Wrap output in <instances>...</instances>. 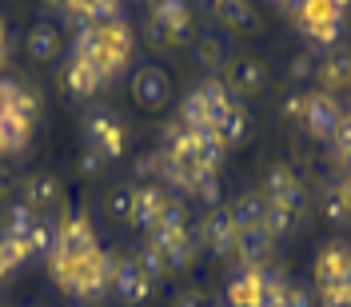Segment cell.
<instances>
[{"instance_id": "6da1fadb", "label": "cell", "mask_w": 351, "mask_h": 307, "mask_svg": "<svg viewBox=\"0 0 351 307\" xmlns=\"http://www.w3.org/2000/svg\"><path fill=\"white\" fill-rule=\"evenodd\" d=\"M88 148H96L104 160H120L124 156V124L108 108L88 112Z\"/></svg>"}, {"instance_id": "7a4b0ae2", "label": "cell", "mask_w": 351, "mask_h": 307, "mask_svg": "<svg viewBox=\"0 0 351 307\" xmlns=\"http://www.w3.org/2000/svg\"><path fill=\"white\" fill-rule=\"evenodd\" d=\"M100 251V243H96V232H92V223L84 216H72L60 223V243H56V256L68 263H84L92 260Z\"/></svg>"}, {"instance_id": "3957f363", "label": "cell", "mask_w": 351, "mask_h": 307, "mask_svg": "<svg viewBox=\"0 0 351 307\" xmlns=\"http://www.w3.org/2000/svg\"><path fill=\"white\" fill-rule=\"evenodd\" d=\"M112 291L124 307H140L148 295H152V280L140 271L136 256H120L116 260V280H112Z\"/></svg>"}, {"instance_id": "277c9868", "label": "cell", "mask_w": 351, "mask_h": 307, "mask_svg": "<svg viewBox=\"0 0 351 307\" xmlns=\"http://www.w3.org/2000/svg\"><path fill=\"white\" fill-rule=\"evenodd\" d=\"M343 124V108L339 100L328 96V92H315L307 96V112H304V128L315 136V140H335V132Z\"/></svg>"}, {"instance_id": "5b68a950", "label": "cell", "mask_w": 351, "mask_h": 307, "mask_svg": "<svg viewBox=\"0 0 351 307\" xmlns=\"http://www.w3.org/2000/svg\"><path fill=\"white\" fill-rule=\"evenodd\" d=\"M196 232H199V243H204L212 256H232V251H236V236H240V228H236V219H232L228 208L208 212Z\"/></svg>"}, {"instance_id": "8992f818", "label": "cell", "mask_w": 351, "mask_h": 307, "mask_svg": "<svg viewBox=\"0 0 351 307\" xmlns=\"http://www.w3.org/2000/svg\"><path fill=\"white\" fill-rule=\"evenodd\" d=\"M315 284H319V291L351 284V247L348 243H328L315 256Z\"/></svg>"}, {"instance_id": "52a82bcc", "label": "cell", "mask_w": 351, "mask_h": 307, "mask_svg": "<svg viewBox=\"0 0 351 307\" xmlns=\"http://www.w3.org/2000/svg\"><path fill=\"white\" fill-rule=\"evenodd\" d=\"M132 96H136V104L148 112H160L168 100H172V84H168V76H164V68H140L136 72V80H132Z\"/></svg>"}, {"instance_id": "ba28073f", "label": "cell", "mask_w": 351, "mask_h": 307, "mask_svg": "<svg viewBox=\"0 0 351 307\" xmlns=\"http://www.w3.org/2000/svg\"><path fill=\"white\" fill-rule=\"evenodd\" d=\"M168 199H172V196H168L160 184H144V188H136V204H132V219H128V223H136L140 232H152Z\"/></svg>"}, {"instance_id": "9c48e42d", "label": "cell", "mask_w": 351, "mask_h": 307, "mask_svg": "<svg viewBox=\"0 0 351 307\" xmlns=\"http://www.w3.org/2000/svg\"><path fill=\"white\" fill-rule=\"evenodd\" d=\"M263 304V275L260 267H240L228 284V307H260Z\"/></svg>"}, {"instance_id": "30bf717a", "label": "cell", "mask_w": 351, "mask_h": 307, "mask_svg": "<svg viewBox=\"0 0 351 307\" xmlns=\"http://www.w3.org/2000/svg\"><path fill=\"white\" fill-rule=\"evenodd\" d=\"M271 236H267V228H243L240 236H236V256H240L243 267H260L267 256H271Z\"/></svg>"}, {"instance_id": "8fae6325", "label": "cell", "mask_w": 351, "mask_h": 307, "mask_svg": "<svg viewBox=\"0 0 351 307\" xmlns=\"http://www.w3.org/2000/svg\"><path fill=\"white\" fill-rule=\"evenodd\" d=\"M32 223H36V212L24 199H8L0 208V236H8V240H28Z\"/></svg>"}, {"instance_id": "7c38bea8", "label": "cell", "mask_w": 351, "mask_h": 307, "mask_svg": "<svg viewBox=\"0 0 351 307\" xmlns=\"http://www.w3.org/2000/svg\"><path fill=\"white\" fill-rule=\"evenodd\" d=\"M56 196H60V180L52 172H36L24 180V204L32 208V212H48L52 204H56Z\"/></svg>"}, {"instance_id": "4fadbf2b", "label": "cell", "mask_w": 351, "mask_h": 307, "mask_svg": "<svg viewBox=\"0 0 351 307\" xmlns=\"http://www.w3.org/2000/svg\"><path fill=\"white\" fill-rule=\"evenodd\" d=\"M60 243V223L48 216H36L32 232H28V260H52Z\"/></svg>"}, {"instance_id": "5bb4252c", "label": "cell", "mask_w": 351, "mask_h": 307, "mask_svg": "<svg viewBox=\"0 0 351 307\" xmlns=\"http://www.w3.org/2000/svg\"><path fill=\"white\" fill-rule=\"evenodd\" d=\"M263 80H267V72H263V64L252 60V56H240V60H232V68H228V84H232V92H240V96L260 92Z\"/></svg>"}, {"instance_id": "9a60e30c", "label": "cell", "mask_w": 351, "mask_h": 307, "mask_svg": "<svg viewBox=\"0 0 351 307\" xmlns=\"http://www.w3.org/2000/svg\"><path fill=\"white\" fill-rule=\"evenodd\" d=\"M104 84H108V80L88 64V60H76V56H72V64L64 68V88L72 96H96Z\"/></svg>"}, {"instance_id": "2e32d148", "label": "cell", "mask_w": 351, "mask_h": 307, "mask_svg": "<svg viewBox=\"0 0 351 307\" xmlns=\"http://www.w3.org/2000/svg\"><path fill=\"white\" fill-rule=\"evenodd\" d=\"M315 76H319V84L328 88V96L335 88L351 84V52H331V56H324L319 68H315Z\"/></svg>"}, {"instance_id": "e0dca14e", "label": "cell", "mask_w": 351, "mask_h": 307, "mask_svg": "<svg viewBox=\"0 0 351 307\" xmlns=\"http://www.w3.org/2000/svg\"><path fill=\"white\" fill-rule=\"evenodd\" d=\"M24 48H28V56H32L36 64H48V60L60 52V32H56L52 24H32V32H28Z\"/></svg>"}, {"instance_id": "ac0fdd59", "label": "cell", "mask_w": 351, "mask_h": 307, "mask_svg": "<svg viewBox=\"0 0 351 307\" xmlns=\"http://www.w3.org/2000/svg\"><path fill=\"white\" fill-rule=\"evenodd\" d=\"M156 21L176 36V44L188 40V0H156Z\"/></svg>"}, {"instance_id": "d6986e66", "label": "cell", "mask_w": 351, "mask_h": 307, "mask_svg": "<svg viewBox=\"0 0 351 307\" xmlns=\"http://www.w3.org/2000/svg\"><path fill=\"white\" fill-rule=\"evenodd\" d=\"M196 92L204 96V104H208V120H212V128H216V124H219V120H223L232 108H236V100H232V88H223L219 80H212V76H208V80L196 88Z\"/></svg>"}, {"instance_id": "ffe728a7", "label": "cell", "mask_w": 351, "mask_h": 307, "mask_svg": "<svg viewBox=\"0 0 351 307\" xmlns=\"http://www.w3.org/2000/svg\"><path fill=\"white\" fill-rule=\"evenodd\" d=\"M28 128H32V124H24L21 116L4 112V116H0V156L24 152V144H28Z\"/></svg>"}, {"instance_id": "44dd1931", "label": "cell", "mask_w": 351, "mask_h": 307, "mask_svg": "<svg viewBox=\"0 0 351 307\" xmlns=\"http://www.w3.org/2000/svg\"><path fill=\"white\" fill-rule=\"evenodd\" d=\"M228 212H232V219H236V228H240V232H243V228H263V216H267V196H256V192H252V196H240Z\"/></svg>"}, {"instance_id": "7402d4cb", "label": "cell", "mask_w": 351, "mask_h": 307, "mask_svg": "<svg viewBox=\"0 0 351 307\" xmlns=\"http://www.w3.org/2000/svg\"><path fill=\"white\" fill-rule=\"evenodd\" d=\"M228 40L223 36H196L192 40V60H196L199 68H219L223 60H228Z\"/></svg>"}, {"instance_id": "603a6c76", "label": "cell", "mask_w": 351, "mask_h": 307, "mask_svg": "<svg viewBox=\"0 0 351 307\" xmlns=\"http://www.w3.org/2000/svg\"><path fill=\"white\" fill-rule=\"evenodd\" d=\"M196 136V164L204 168V172H216L219 168V160H223V144H219V136L216 128H204V132H192Z\"/></svg>"}, {"instance_id": "cb8c5ba5", "label": "cell", "mask_w": 351, "mask_h": 307, "mask_svg": "<svg viewBox=\"0 0 351 307\" xmlns=\"http://www.w3.org/2000/svg\"><path fill=\"white\" fill-rule=\"evenodd\" d=\"M216 136H219V144H223V148H240L243 140H247V112L236 104V108L216 124Z\"/></svg>"}, {"instance_id": "d4e9b609", "label": "cell", "mask_w": 351, "mask_h": 307, "mask_svg": "<svg viewBox=\"0 0 351 307\" xmlns=\"http://www.w3.org/2000/svg\"><path fill=\"white\" fill-rule=\"evenodd\" d=\"M216 16L228 28H240V32L256 28V12L247 8V0H216Z\"/></svg>"}, {"instance_id": "484cf974", "label": "cell", "mask_w": 351, "mask_h": 307, "mask_svg": "<svg viewBox=\"0 0 351 307\" xmlns=\"http://www.w3.org/2000/svg\"><path fill=\"white\" fill-rule=\"evenodd\" d=\"M180 124H184L188 132L212 128V120H208V104H204V96H199V92H188V96L180 100Z\"/></svg>"}, {"instance_id": "4316f807", "label": "cell", "mask_w": 351, "mask_h": 307, "mask_svg": "<svg viewBox=\"0 0 351 307\" xmlns=\"http://www.w3.org/2000/svg\"><path fill=\"white\" fill-rule=\"evenodd\" d=\"M343 12L331 4V0H304V8L295 12V24L300 28H315V24H328V21H339Z\"/></svg>"}, {"instance_id": "83f0119b", "label": "cell", "mask_w": 351, "mask_h": 307, "mask_svg": "<svg viewBox=\"0 0 351 307\" xmlns=\"http://www.w3.org/2000/svg\"><path fill=\"white\" fill-rule=\"evenodd\" d=\"M192 196L208 208V212H216L223 208V188H219V175L216 172H199L196 175V188H192Z\"/></svg>"}, {"instance_id": "f1b7e54d", "label": "cell", "mask_w": 351, "mask_h": 307, "mask_svg": "<svg viewBox=\"0 0 351 307\" xmlns=\"http://www.w3.org/2000/svg\"><path fill=\"white\" fill-rule=\"evenodd\" d=\"M24 260H28V240H8V236H0V280H8Z\"/></svg>"}, {"instance_id": "f546056e", "label": "cell", "mask_w": 351, "mask_h": 307, "mask_svg": "<svg viewBox=\"0 0 351 307\" xmlns=\"http://www.w3.org/2000/svg\"><path fill=\"white\" fill-rule=\"evenodd\" d=\"M295 223H300V216H291L287 208H280V204H271V199H267L263 228H267V236H271V240H276V236H287V232H295Z\"/></svg>"}, {"instance_id": "4dcf8cb0", "label": "cell", "mask_w": 351, "mask_h": 307, "mask_svg": "<svg viewBox=\"0 0 351 307\" xmlns=\"http://www.w3.org/2000/svg\"><path fill=\"white\" fill-rule=\"evenodd\" d=\"M136 263H140V271H144V275H148V280H164V275H168V263H164V251H160V247H152V243H144V251H140V256H136Z\"/></svg>"}, {"instance_id": "1f68e13d", "label": "cell", "mask_w": 351, "mask_h": 307, "mask_svg": "<svg viewBox=\"0 0 351 307\" xmlns=\"http://www.w3.org/2000/svg\"><path fill=\"white\" fill-rule=\"evenodd\" d=\"M295 184V172L287 168V164H271V172H267V184H263V196L267 199H280Z\"/></svg>"}, {"instance_id": "d6a6232c", "label": "cell", "mask_w": 351, "mask_h": 307, "mask_svg": "<svg viewBox=\"0 0 351 307\" xmlns=\"http://www.w3.org/2000/svg\"><path fill=\"white\" fill-rule=\"evenodd\" d=\"M324 219H328V223H348V219H351V204L343 199L339 188L324 192Z\"/></svg>"}, {"instance_id": "836d02e7", "label": "cell", "mask_w": 351, "mask_h": 307, "mask_svg": "<svg viewBox=\"0 0 351 307\" xmlns=\"http://www.w3.org/2000/svg\"><path fill=\"white\" fill-rule=\"evenodd\" d=\"M304 32L311 36L315 48H335L339 36H343V16H339V21H328V24H315V28H304Z\"/></svg>"}, {"instance_id": "e575fe53", "label": "cell", "mask_w": 351, "mask_h": 307, "mask_svg": "<svg viewBox=\"0 0 351 307\" xmlns=\"http://www.w3.org/2000/svg\"><path fill=\"white\" fill-rule=\"evenodd\" d=\"M100 32H104V44H108V48L124 52V56H132V32H128V24H124V21L100 24Z\"/></svg>"}, {"instance_id": "d590c367", "label": "cell", "mask_w": 351, "mask_h": 307, "mask_svg": "<svg viewBox=\"0 0 351 307\" xmlns=\"http://www.w3.org/2000/svg\"><path fill=\"white\" fill-rule=\"evenodd\" d=\"M132 204H136V188H116V192H108V216L132 219Z\"/></svg>"}, {"instance_id": "8d00e7d4", "label": "cell", "mask_w": 351, "mask_h": 307, "mask_svg": "<svg viewBox=\"0 0 351 307\" xmlns=\"http://www.w3.org/2000/svg\"><path fill=\"white\" fill-rule=\"evenodd\" d=\"M287 76H291V80H307V76H315V56H311V52H295L291 64H287Z\"/></svg>"}, {"instance_id": "74e56055", "label": "cell", "mask_w": 351, "mask_h": 307, "mask_svg": "<svg viewBox=\"0 0 351 307\" xmlns=\"http://www.w3.org/2000/svg\"><path fill=\"white\" fill-rule=\"evenodd\" d=\"M284 307H315V295H311V287H304V284H287Z\"/></svg>"}, {"instance_id": "f35d334b", "label": "cell", "mask_w": 351, "mask_h": 307, "mask_svg": "<svg viewBox=\"0 0 351 307\" xmlns=\"http://www.w3.org/2000/svg\"><path fill=\"white\" fill-rule=\"evenodd\" d=\"M280 112H284L287 120H304V112H307V96H304V92H291L284 104H280Z\"/></svg>"}, {"instance_id": "ab89813d", "label": "cell", "mask_w": 351, "mask_h": 307, "mask_svg": "<svg viewBox=\"0 0 351 307\" xmlns=\"http://www.w3.org/2000/svg\"><path fill=\"white\" fill-rule=\"evenodd\" d=\"M148 40H152L156 48H172L176 36H172V32H168V28H164V24H160V21L152 16V21H148Z\"/></svg>"}, {"instance_id": "60d3db41", "label": "cell", "mask_w": 351, "mask_h": 307, "mask_svg": "<svg viewBox=\"0 0 351 307\" xmlns=\"http://www.w3.org/2000/svg\"><path fill=\"white\" fill-rule=\"evenodd\" d=\"M160 164H164V152H148V156H140V160H136V175L144 180V175L160 172Z\"/></svg>"}, {"instance_id": "b9f144b4", "label": "cell", "mask_w": 351, "mask_h": 307, "mask_svg": "<svg viewBox=\"0 0 351 307\" xmlns=\"http://www.w3.org/2000/svg\"><path fill=\"white\" fill-rule=\"evenodd\" d=\"M100 168H104V156L96 152V148H84V156H80V172H84V175H96Z\"/></svg>"}, {"instance_id": "7bdbcfd3", "label": "cell", "mask_w": 351, "mask_h": 307, "mask_svg": "<svg viewBox=\"0 0 351 307\" xmlns=\"http://www.w3.org/2000/svg\"><path fill=\"white\" fill-rule=\"evenodd\" d=\"M335 152H348L351 148V112H343V124H339V132H335Z\"/></svg>"}, {"instance_id": "ee69618b", "label": "cell", "mask_w": 351, "mask_h": 307, "mask_svg": "<svg viewBox=\"0 0 351 307\" xmlns=\"http://www.w3.org/2000/svg\"><path fill=\"white\" fill-rule=\"evenodd\" d=\"M176 307H204V299H199V295H184Z\"/></svg>"}, {"instance_id": "f6af8a7d", "label": "cell", "mask_w": 351, "mask_h": 307, "mask_svg": "<svg viewBox=\"0 0 351 307\" xmlns=\"http://www.w3.org/2000/svg\"><path fill=\"white\" fill-rule=\"evenodd\" d=\"M335 156H339V164H343V175H351V148L348 152H335Z\"/></svg>"}, {"instance_id": "bcb514c9", "label": "cell", "mask_w": 351, "mask_h": 307, "mask_svg": "<svg viewBox=\"0 0 351 307\" xmlns=\"http://www.w3.org/2000/svg\"><path fill=\"white\" fill-rule=\"evenodd\" d=\"M339 192H343V199L351 204V175H343V184H339Z\"/></svg>"}, {"instance_id": "7dc6e473", "label": "cell", "mask_w": 351, "mask_h": 307, "mask_svg": "<svg viewBox=\"0 0 351 307\" xmlns=\"http://www.w3.org/2000/svg\"><path fill=\"white\" fill-rule=\"evenodd\" d=\"M284 8H291V16H295V12L304 8V0H284Z\"/></svg>"}, {"instance_id": "c3c4849f", "label": "cell", "mask_w": 351, "mask_h": 307, "mask_svg": "<svg viewBox=\"0 0 351 307\" xmlns=\"http://www.w3.org/2000/svg\"><path fill=\"white\" fill-rule=\"evenodd\" d=\"M4 192H8V175H4V168H0V199H4Z\"/></svg>"}, {"instance_id": "681fc988", "label": "cell", "mask_w": 351, "mask_h": 307, "mask_svg": "<svg viewBox=\"0 0 351 307\" xmlns=\"http://www.w3.org/2000/svg\"><path fill=\"white\" fill-rule=\"evenodd\" d=\"M331 4H335V8H339V12H343V8H348L351 0H331Z\"/></svg>"}, {"instance_id": "f907efd6", "label": "cell", "mask_w": 351, "mask_h": 307, "mask_svg": "<svg viewBox=\"0 0 351 307\" xmlns=\"http://www.w3.org/2000/svg\"><path fill=\"white\" fill-rule=\"evenodd\" d=\"M0 44H4V21H0Z\"/></svg>"}, {"instance_id": "816d5d0a", "label": "cell", "mask_w": 351, "mask_h": 307, "mask_svg": "<svg viewBox=\"0 0 351 307\" xmlns=\"http://www.w3.org/2000/svg\"><path fill=\"white\" fill-rule=\"evenodd\" d=\"M152 4H156V0H152Z\"/></svg>"}]
</instances>
